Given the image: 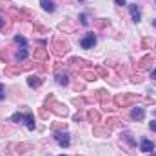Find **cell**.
Here are the masks:
<instances>
[{"label":"cell","instance_id":"obj_20","mask_svg":"<svg viewBox=\"0 0 156 156\" xmlns=\"http://www.w3.org/2000/svg\"><path fill=\"white\" fill-rule=\"evenodd\" d=\"M24 122H26V125H27V129H29V131H35V127H37V125H35V118H33L31 113H27V115L24 116Z\"/></svg>","mask_w":156,"mask_h":156},{"label":"cell","instance_id":"obj_26","mask_svg":"<svg viewBox=\"0 0 156 156\" xmlns=\"http://www.w3.org/2000/svg\"><path fill=\"white\" fill-rule=\"evenodd\" d=\"M122 138L131 145V147H136V140L133 138V134H129V133H125V134H122Z\"/></svg>","mask_w":156,"mask_h":156},{"label":"cell","instance_id":"obj_40","mask_svg":"<svg viewBox=\"0 0 156 156\" xmlns=\"http://www.w3.org/2000/svg\"><path fill=\"white\" fill-rule=\"evenodd\" d=\"M149 129H151V131H154V133H156V122H151V123H149Z\"/></svg>","mask_w":156,"mask_h":156},{"label":"cell","instance_id":"obj_10","mask_svg":"<svg viewBox=\"0 0 156 156\" xmlns=\"http://www.w3.org/2000/svg\"><path fill=\"white\" fill-rule=\"evenodd\" d=\"M111 134V129L109 127H100V125H94L93 127V136H98V138H104V136H109Z\"/></svg>","mask_w":156,"mask_h":156},{"label":"cell","instance_id":"obj_22","mask_svg":"<svg viewBox=\"0 0 156 156\" xmlns=\"http://www.w3.org/2000/svg\"><path fill=\"white\" fill-rule=\"evenodd\" d=\"M94 73H96L100 78H105V80L109 78V71H107L104 66H96V67H94Z\"/></svg>","mask_w":156,"mask_h":156},{"label":"cell","instance_id":"obj_9","mask_svg":"<svg viewBox=\"0 0 156 156\" xmlns=\"http://www.w3.org/2000/svg\"><path fill=\"white\" fill-rule=\"evenodd\" d=\"M87 64H89V62H85L83 58H78V56H73V58L67 60V66H69V67H73V69H80V71H82V67L87 66Z\"/></svg>","mask_w":156,"mask_h":156},{"label":"cell","instance_id":"obj_23","mask_svg":"<svg viewBox=\"0 0 156 156\" xmlns=\"http://www.w3.org/2000/svg\"><path fill=\"white\" fill-rule=\"evenodd\" d=\"M67 129V123L66 122H55V123H51V131H66Z\"/></svg>","mask_w":156,"mask_h":156},{"label":"cell","instance_id":"obj_7","mask_svg":"<svg viewBox=\"0 0 156 156\" xmlns=\"http://www.w3.org/2000/svg\"><path fill=\"white\" fill-rule=\"evenodd\" d=\"M80 45H82L83 49H93V47L96 45V35H94V33H87V35L82 38Z\"/></svg>","mask_w":156,"mask_h":156},{"label":"cell","instance_id":"obj_5","mask_svg":"<svg viewBox=\"0 0 156 156\" xmlns=\"http://www.w3.org/2000/svg\"><path fill=\"white\" fill-rule=\"evenodd\" d=\"M55 140L58 142V145L60 147H69V144H71V134L67 133V131H62V133H55Z\"/></svg>","mask_w":156,"mask_h":156},{"label":"cell","instance_id":"obj_18","mask_svg":"<svg viewBox=\"0 0 156 156\" xmlns=\"http://www.w3.org/2000/svg\"><path fill=\"white\" fill-rule=\"evenodd\" d=\"M40 5H42V9L47 11V13H53V11H55V4H53V0H40Z\"/></svg>","mask_w":156,"mask_h":156},{"label":"cell","instance_id":"obj_14","mask_svg":"<svg viewBox=\"0 0 156 156\" xmlns=\"http://www.w3.org/2000/svg\"><path fill=\"white\" fill-rule=\"evenodd\" d=\"M131 118L136 120V122H142V120L145 118V111H144V107H134V109L131 111Z\"/></svg>","mask_w":156,"mask_h":156},{"label":"cell","instance_id":"obj_30","mask_svg":"<svg viewBox=\"0 0 156 156\" xmlns=\"http://www.w3.org/2000/svg\"><path fill=\"white\" fill-rule=\"evenodd\" d=\"M131 82H133V83H142V82H144V76L134 73V75H131Z\"/></svg>","mask_w":156,"mask_h":156},{"label":"cell","instance_id":"obj_17","mask_svg":"<svg viewBox=\"0 0 156 156\" xmlns=\"http://www.w3.org/2000/svg\"><path fill=\"white\" fill-rule=\"evenodd\" d=\"M80 76L85 78L87 82H94V80L98 78V75H96L94 71H91V69H82V71H80Z\"/></svg>","mask_w":156,"mask_h":156},{"label":"cell","instance_id":"obj_31","mask_svg":"<svg viewBox=\"0 0 156 156\" xmlns=\"http://www.w3.org/2000/svg\"><path fill=\"white\" fill-rule=\"evenodd\" d=\"M35 33H44V35H47V33H49V29H47V27H44V26L35 24Z\"/></svg>","mask_w":156,"mask_h":156},{"label":"cell","instance_id":"obj_15","mask_svg":"<svg viewBox=\"0 0 156 156\" xmlns=\"http://www.w3.org/2000/svg\"><path fill=\"white\" fill-rule=\"evenodd\" d=\"M122 125H123L122 118H116V116H109V118H107V122H105V127H109V129H115V127H122Z\"/></svg>","mask_w":156,"mask_h":156},{"label":"cell","instance_id":"obj_46","mask_svg":"<svg viewBox=\"0 0 156 156\" xmlns=\"http://www.w3.org/2000/svg\"><path fill=\"white\" fill-rule=\"evenodd\" d=\"M60 156H64V154H60Z\"/></svg>","mask_w":156,"mask_h":156},{"label":"cell","instance_id":"obj_41","mask_svg":"<svg viewBox=\"0 0 156 156\" xmlns=\"http://www.w3.org/2000/svg\"><path fill=\"white\" fill-rule=\"evenodd\" d=\"M73 120H75V122H80V120H82V115H80V113H76V115L73 116Z\"/></svg>","mask_w":156,"mask_h":156},{"label":"cell","instance_id":"obj_27","mask_svg":"<svg viewBox=\"0 0 156 156\" xmlns=\"http://www.w3.org/2000/svg\"><path fill=\"white\" fill-rule=\"evenodd\" d=\"M109 24H111V22H109V20H105V18H98V20L94 22V26H96V27H105V26H109Z\"/></svg>","mask_w":156,"mask_h":156},{"label":"cell","instance_id":"obj_43","mask_svg":"<svg viewBox=\"0 0 156 156\" xmlns=\"http://www.w3.org/2000/svg\"><path fill=\"white\" fill-rule=\"evenodd\" d=\"M151 78H154V80H156V69L153 71V73H151Z\"/></svg>","mask_w":156,"mask_h":156},{"label":"cell","instance_id":"obj_39","mask_svg":"<svg viewBox=\"0 0 156 156\" xmlns=\"http://www.w3.org/2000/svg\"><path fill=\"white\" fill-rule=\"evenodd\" d=\"M83 89H85L83 83H76V85H75V91H83Z\"/></svg>","mask_w":156,"mask_h":156},{"label":"cell","instance_id":"obj_8","mask_svg":"<svg viewBox=\"0 0 156 156\" xmlns=\"http://www.w3.org/2000/svg\"><path fill=\"white\" fill-rule=\"evenodd\" d=\"M33 58H35V62H47V60H49V53H47V49L42 45V47H37V49H35Z\"/></svg>","mask_w":156,"mask_h":156},{"label":"cell","instance_id":"obj_11","mask_svg":"<svg viewBox=\"0 0 156 156\" xmlns=\"http://www.w3.org/2000/svg\"><path fill=\"white\" fill-rule=\"evenodd\" d=\"M129 11H131L133 22H134V24H138V22L142 20V11H140V7H138L136 4H131V5H129Z\"/></svg>","mask_w":156,"mask_h":156},{"label":"cell","instance_id":"obj_38","mask_svg":"<svg viewBox=\"0 0 156 156\" xmlns=\"http://www.w3.org/2000/svg\"><path fill=\"white\" fill-rule=\"evenodd\" d=\"M4 91H5V89H4V85L0 83V100H4V98H5V93H4Z\"/></svg>","mask_w":156,"mask_h":156},{"label":"cell","instance_id":"obj_3","mask_svg":"<svg viewBox=\"0 0 156 156\" xmlns=\"http://www.w3.org/2000/svg\"><path fill=\"white\" fill-rule=\"evenodd\" d=\"M138 100H140L138 94H133V93H122V94H116V96L113 98V104H115L116 107H127L129 104L138 102Z\"/></svg>","mask_w":156,"mask_h":156},{"label":"cell","instance_id":"obj_42","mask_svg":"<svg viewBox=\"0 0 156 156\" xmlns=\"http://www.w3.org/2000/svg\"><path fill=\"white\" fill-rule=\"evenodd\" d=\"M116 2V5H125V0H115Z\"/></svg>","mask_w":156,"mask_h":156},{"label":"cell","instance_id":"obj_2","mask_svg":"<svg viewBox=\"0 0 156 156\" xmlns=\"http://www.w3.org/2000/svg\"><path fill=\"white\" fill-rule=\"evenodd\" d=\"M69 49H71V45H69V42L64 38V37H55V38H53L51 51H53L56 56H64L66 53H69Z\"/></svg>","mask_w":156,"mask_h":156},{"label":"cell","instance_id":"obj_25","mask_svg":"<svg viewBox=\"0 0 156 156\" xmlns=\"http://www.w3.org/2000/svg\"><path fill=\"white\" fill-rule=\"evenodd\" d=\"M26 58H27V49H26V47L18 49V51H16V60H18V62H24Z\"/></svg>","mask_w":156,"mask_h":156},{"label":"cell","instance_id":"obj_19","mask_svg":"<svg viewBox=\"0 0 156 156\" xmlns=\"http://www.w3.org/2000/svg\"><path fill=\"white\" fill-rule=\"evenodd\" d=\"M87 120H89L91 123H98V122H100V113H98V111H94V109L87 111Z\"/></svg>","mask_w":156,"mask_h":156},{"label":"cell","instance_id":"obj_28","mask_svg":"<svg viewBox=\"0 0 156 156\" xmlns=\"http://www.w3.org/2000/svg\"><path fill=\"white\" fill-rule=\"evenodd\" d=\"M15 42H16L18 45H22V47H26V45H27V40L24 38L22 35H16V37H15Z\"/></svg>","mask_w":156,"mask_h":156},{"label":"cell","instance_id":"obj_13","mask_svg":"<svg viewBox=\"0 0 156 156\" xmlns=\"http://www.w3.org/2000/svg\"><path fill=\"white\" fill-rule=\"evenodd\" d=\"M42 83H44V78L38 76V75H31V76L27 78V85H29V87H33V89L40 87Z\"/></svg>","mask_w":156,"mask_h":156},{"label":"cell","instance_id":"obj_4","mask_svg":"<svg viewBox=\"0 0 156 156\" xmlns=\"http://www.w3.org/2000/svg\"><path fill=\"white\" fill-rule=\"evenodd\" d=\"M33 67H35V64H7L5 66V75L7 76H15V75L24 73V71H29Z\"/></svg>","mask_w":156,"mask_h":156},{"label":"cell","instance_id":"obj_29","mask_svg":"<svg viewBox=\"0 0 156 156\" xmlns=\"http://www.w3.org/2000/svg\"><path fill=\"white\" fill-rule=\"evenodd\" d=\"M5 20H11V18H4V16L0 15V31H5V29H9V24H5Z\"/></svg>","mask_w":156,"mask_h":156},{"label":"cell","instance_id":"obj_24","mask_svg":"<svg viewBox=\"0 0 156 156\" xmlns=\"http://www.w3.org/2000/svg\"><path fill=\"white\" fill-rule=\"evenodd\" d=\"M56 83H58V85H67V83H69V76H67L66 73H58V75H56Z\"/></svg>","mask_w":156,"mask_h":156},{"label":"cell","instance_id":"obj_16","mask_svg":"<svg viewBox=\"0 0 156 156\" xmlns=\"http://www.w3.org/2000/svg\"><path fill=\"white\" fill-rule=\"evenodd\" d=\"M140 151H142V153H151V151H154V144H153L151 140L144 138L142 144H140Z\"/></svg>","mask_w":156,"mask_h":156},{"label":"cell","instance_id":"obj_34","mask_svg":"<svg viewBox=\"0 0 156 156\" xmlns=\"http://www.w3.org/2000/svg\"><path fill=\"white\" fill-rule=\"evenodd\" d=\"M38 115H40V118L47 120V118H49V111H47L45 107H40V109H38Z\"/></svg>","mask_w":156,"mask_h":156},{"label":"cell","instance_id":"obj_1","mask_svg":"<svg viewBox=\"0 0 156 156\" xmlns=\"http://www.w3.org/2000/svg\"><path fill=\"white\" fill-rule=\"evenodd\" d=\"M45 107H49V111H51V113H55L56 116H60V118H66L67 115H69L67 105H66V104H62V102H56V98H55V94H53V93L45 98Z\"/></svg>","mask_w":156,"mask_h":156},{"label":"cell","instance_id":"obj_36","mask_svg":"<svg viewBox=\"0 0 156 156\" xmlns=\"http://www.w3.org/2000/svg\"><path fill=\"white\" fill-rule=\"evenodd\" d=\"M73 104H75V105H78V107H82V105L85 104V100H83V98H75V100H73Z\"/></svg>","mask_w":156,"mask_h":156},{"label":"cell","instance_id":"obj_45","mask_svg":"<svg viewBox=\"0 0 156 156\" xmlns=\"http://www.w3.org/2000/svg\"><path fill=\"white\" fill-rule=\"evenodd\" d=\"M78 2H85V0H78Z\"/></svg>","mask_w":156,"mask_h":156},{"label":"cell","instance_id":"obj_37","mask_svg":"<svg viewBox=\"0 0 156 156\" xmlns=\"http://www.w3.org/2000/svg\"><path fill=\"white\" fill-rule=\"evenodd\" d=\"M0 60H4V62L7 64V53H4V51H0Z\"/></svg>","mask_w":156,"mask_h":156},{"label":"cell","instance_id":"obj_33","mask_svg":"<svg viewBox=\"0 0 156 156\" xmlns=\"http://www.w3.org/2000/svg\"><path fill=\"white\" fill-rule=\"evenodd\" d=\"M22 120H24V115H22V113H15V115L11 116V122H15V123L22 122Z\"/></svg>","mask_w":156,"mask_h":156},{"label":"cell","instance_id":"obj_21","mask_svg":"<svg viewBox=\"0 0 156 156\" xmlns=\"http://www.w3.org/2000/svg\"><path fill=\"white\" fill-rule=\"evenodd\" d=\"M94 98L100 100V102H107V100H109V93H107L105 89H98L96 94H94Z\"/></svg>","mask_w":156,"mask_h":156},{"label":"cell","instance_id":"obj_44","mask_svg":"<svg viewBox=\"0 0 156 156\" xmlns=\"http://www.w3.org/2000/svg\"><path fill=\"white\" fill-rule=\"evenodd\" d=\"M153 26H154V27H156V18H154V20H153Z\"/></svg>","mask_w":156,"mask_h":156},{"label":"cell","instance_id":"obj_35","mask_svg":"<svg viewBox=\"0 0 156 156\" xmlns=\"http://www.w3.org/2000/svg\"><path fill=\"white\" fill-rule=\"evenodd\" d=\"M80 24H82V26H87V24H89V20H87V15H85V13H82V15H80Z\"/></svg>","mask_w":156,"mask_h":156},{"label":"cell","instance_id":"obj_12","mask_svg":"<svg viewBox=\"0 0 156 156\" xmlns=\"http://www.w3.org/2000/svg\"><path fill=\"white\" fill-rule=\"evenodd\" d=\"M11 149H15V154H24V153L31 151L33 145L31 144H15V145H11Z\"/></svg>","mask_w":156,"mask_h":156},{"label":"cell","instance_id":"obj_32","mask_svg":"<svg viewBox=\"0 0 156 156\" xmlns=\"http://www.w3.org/2000/svg\"><path fill=\"white\" fill-rule=\"evenodd\" d=\"M142 47H144V49H151V47H153V40L151 38H144L142 40Z\"/></svg>","mask_w":156,"mask_h":156},{"label":"cell","instance_id":"obj_6","mask_svg":"<svg viewBox=\"0 0 156 156\" xmlns=\"http://www.w3.org/2000/svg\"><path fill=\"white\" fill-rule=\"evenodd\" d=\"M154 60H156V58H154V55H153V53L145 55V56L138 62V69H140V71H149V69H151V66L154 64Z\"/></svg>","mask_w":156,"mask_h":156}]
</instances>
